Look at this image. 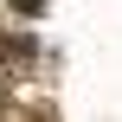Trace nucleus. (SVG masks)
Instances as JSON below:
<instances>
[{
	"label": "nucleus",
	"instance_id": "f257e3e1",
	"mask_svg": "<svg viewBox=\"0 0 122 122\" xmlns=\"http://www.w3.org/2000/svg\"><path fill=\"white\" fill-rule=\"evenodd\" d=\"M13 13H19V19H39V13H45V0H13Z\"/></svg>",
	"mask_w": 122,
	"mask_h": 122
}]
</instances>
